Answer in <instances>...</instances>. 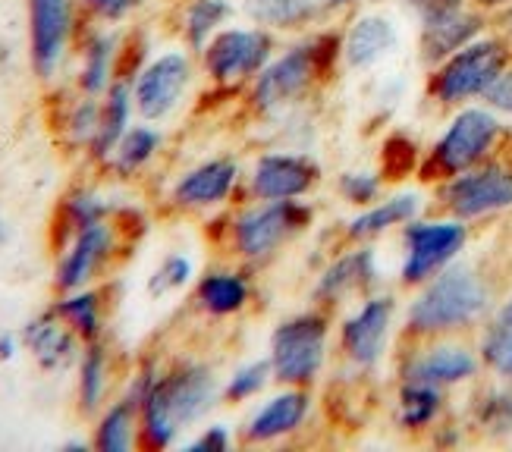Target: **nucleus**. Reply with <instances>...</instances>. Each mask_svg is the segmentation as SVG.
<instances>
[{
    "instance_id": "1",
    "label": "nucleus",
    "mask_w": 512,
    "mask_h": 452,
    "mask_svg": "<svg viewBox=\"0 0 512 452\" xmlns=\"http://www.w3.org/2000/svg\"><path fill=\"white\" fill-rule=\"evenodd\" d=\"M343 70L340 29L318 26L296 35L271 57V63L249 82L246 101L258 120H280L308 104Z\"/></svg>"
},
{
    "instance_id": "2",
    "label": "nucleus",
    "mask_w": 512,
    "mask_h": 452,
    "mask_svg": "<svg viewBox=\"0 0 512 452\" xmlns=\"http://www.w3.org/2000/svg\"><path fill=\"white\" fill-rule=\"evenodd\" d=\"M220 383L205 361H180L158 374L139 409V443L145 449H167L180 431L202 421L220 402Z\"/></svg>"
},
{
    "instance_id": "3",
    "label": "nucleus",
    "mask_w": 512,
    "mask_h": 452,
    "mask_svg": "<svg viewBox=\"0 0 512 452\" xmlns=\"http://www.w3.org/2000/svg\"><path fill=\"white\" fill-rule=\"evenodd\" d=\"M491 286L469 264H450L428 283H421L418 296L406 308L409 336H443L465 330L491 311Z\"/></svg>"
},
{
    "instance_id": "4",
    "label": "nucleus",
    "mask_w": 512,
    "mask_h": 452,
    "mask_svg": "<svg viewBox=\"0 0 512 452\" xmlns=\"http://www.w3.org/2000/svg\"><path fill=\"white\" fill-rule=\"evenodd\" d=\"M315 205L308 198L293 201H249L230 217L227 239L239 261L264 264L277 258L283 248L311 230Z\"/></svg>"
},
{
    "instance_id": "5",
    "label": "nucleus",
    "mask_w": 512,
    "mask_h": 452,
    "mask_svg": "<svg viewBox=\"0 0 512 452\" xmlns=\"http://www.w3.org/2000/svg\"><path fill=\"white\" fill-rule=\"evenodd\" d=\"M330 311L311 305L289 314L267 339V361L280 387H315L330 358Z\"/></svg>"
},
{
    "instance_id": "6",
    "label": "nucleus",
    "mask_w": 512,
    "mask_h": 452,
    "mask_svg": "<svg viewBox=\"0 0 512 452\" xmlns=\"http://www.w3.org/2000/svg\"><path fill=\"white\" fill-rule=\"evenodd\" d=\"M509 63H512V44L500 32L494 35L484 32L481 38L469 41L447 60L431 66L428 95L443 107H462L469 101H478L487 95V88L500 79V73Z\"/></svg>"
},
{
    "instance_id": "7",
    "label": "nucleus",
    "mask_w": 512,
    "mask_h": 452,
    "mask_svg": "<svg viewBox=\"0 0 512 452\" xmlns=\"http://www.w3.org/2000/svg\"><path fill=\"white\" fill-rule=\"evenodd\" d=\"M277 51L280 35L246 22V26L220 29L202 48L198 60H202V73L211 79V85L224 88V92H239V88H249V82L271 63Z\"/></svg>"
},
{
    "instance_id": "8",
    "label": "nucleus",
    "mask_w": 512,
    "mask_h": 452,
    "mask_svg": "<svg viewBox=\"0 0 512 452\" xmlns=\"http://www.w3.org/2000/svg\"><path fill=\"white\" fill-rule=\"evenodd\" d=\"M500 135H503V123L497 110H491L487 104L484 107L462 104L428 154L425 179H450L484 164L497 148Z\"/></svg>"
},
{
    "instance_id": "9",
    "label": "nucleus",
    "mask_w": 512,
    "mask_h": 452,
    "mask_svg": "<svg viewBox=\"0 0 512 452\" xmlns=\"http://www.w3.org/2000/svg\"><path fill=\"white\" fill-rule=\"evenodd\" d=\"M396 324V299L387 292H368L337 327V346L346 365L355 371H374L390 349Z\"/></svg>"
},
{
    "instance_id": "10",
    "label": "nucleus",
    "mask_w": 512,
    "mask_h": 452,
    "mask_svg": "<svg viewBox=\"0 0 512 452\" xmlns=\"http://www.w3.org/2000/svg\"><path fill=\"white\" fill-rule=\"evenodd\" d=\"M469 242V226L465 220L447 217V220H409L403 226V267L399 280L403 286H421L428 283L443 267H450L459 252Z\"/></svg>"
},
{
    "instance_id": "11",
    "label": "nucleus",
    "mask_w": 512,
    "mask_h": 452,
    "mask_svg": "<svg viewBox=\"0 0 512 452\" xmlns=\"http://www.w3.org/2000/svg\"><path fill=\"white\" fill-rule=\"evenodd\" d=\"M324 167L302 148L261 151L246 173L249 201H293L308 198L321 186Z\"/></svg>"
},
{
    "instance_id": "12",
    "label": "nucleus",
    "mask_w": 512,
    "mask_h": 452,
    "mask_svg": "<svg viewBox=\"0 0 512 452\" xmlns=\"http://www.w3.org/2000/svg\"><path fill=\"white\" fill-rule=\"evenodd\" d=\"M195 82V60L189 51H164L151 57L132 76V104L145 123H161L180 107Z\"/></svg>"
},
{
    "instance_id": "13",
    "label": "nucleus",
    "mask_w": 512,
    "mask_h": 452,
    "mask_svg": "<svg viewBox=\"0 0 512 452\" xmlns=\"http://www.w3.org/2000/svg\"><path fill=\"white\" fill-rule=\"evenodd\" d=\"M440 205L456 220H478L512 208V167L484 161L459 176L443 179Z\"/></svg>"
},
{
    "instance_id": "14",
    "label": "nucleus",
    "mask_w": 512,
    "mask_h": 452,
    "mask_svg": "<svg viewBox=\"0 0 512 452\" xmlns=\"http://www.w3.org/2000/svg\"><path fill=\"white\" fill-rule=\"evenodd\" d=\"M315 415V393L311 387H280L255 405V412L239 427V443L274 446L305 431Z\"/></svg>"
},
{
    "instance_id": "15",
    "label": "nucleus",
    "mask_w": 512,
    "mask_h": 452,
    "mask_svg": "<svg viewBox=\"0 0 512 452\" xmlns=\"http://www.w3.org/2000/svg\"><path fill=\"white\" fill-rule=\"evenodd\" d=\"M377 277H381V267H377L371 242H355L318 270L315 286H311V305L330 311L355 296H368L377 286Z\"/></svg>"
},
{
    "instance_id": "16",
    "label": "nucleus",
    "mask_w": 512,
    "mask_h": 452,
    "mask_svg": "<svg viewBox=\"0 0 512 452\" xmlns=\"http://www.w3.org/2000/svg\"><path fill=\"white\" fill-rule=\"evenodd\" d=\"M76 32V0H29V60L38 79H54Z\"/></svg>"
},
{
    "instance_id": "17",
    "label": "nucleus",
    "mask_w": 512,
    "mask_h": 452,
    "mask_svg": "<svg viewBox=\"0 0 512 452\" xmlns=\"http://www.w3.org/2000/svg\"><path fill=\"white\" fill-rule=\"evenodd\" d=\"M242 164L230 154L211 157L189 167L170 189V201L183 211H211L224 208L242 186Z\"/></svg>"
},
{
    "instance_id": "18",
    "label": "nucleus",
    "mask_w": 512,
    "mask_h": 452,
    "mask_svg": "<svg viewBox=\"0 0 512 452\" xmlns=\"http://www.w3.org/2000/svg\"><path fill=\"white\" fill-rule=\"evenodd\" d=\"M399 48V29L387 13L359 10L340 29V60L346 73H371Z\"/></svg>"
},
{
    "instance_id": "19",
    "label": "nucleus",
    "mask_w": 512,
    "mask_h": 452,
    "mask_svg": "<svg viewBox=\"0 0 512 452\" xmlns=\"http://www.w3.org/2000/svg\"><path fill=\"white\" fill-rule=\"evenodd\" d=\"M114 245H117V230L107 220L73 233L70 245L63 248V255L57 261V277H54L57 289L73 292L92 283L98 270L107 264V258L114 255Z\"/></svg>"
},
{
    "instance_id": "20",
    "label": "nucleus",
    "mask_w": 512,
    "mask_h": 452,
    "mask_svg": "<svg viewBox=\"0 0 512 452\" xmlns=\"http://www.w3.org/2000/svg\"><path fill=\"white\" fill-rule=\"evenodd\" d=\"M481 368V358L465 349L459 343H437L431 349L412 352L403 368H399V377L403 380H418V383H431V387H456V383L472 380Z\"/></svg>"
},
{
    "instance_id": "21",
    "label": "nucleus",
    "mask_w": 512,
    "mask_h": 452,
    "mask_svg": "<svg viewBox=\"0 0 512 452\" xmlns=\"http://www.w3.org/2000/svg\"><path fill=\"white\" fill-rule=\"evenodd\" d=\"M421 208H425V201H421L418 192H396L387 198H377L374 205L359 208V214L343 223V239L352 245L355 242H374L384 233L399 230V226L415 220L421 214Z\"/></svg>"
},
{
    "instance_id": "22",
    "label": "nucleus",
    "mask_w": 512,
    "mask_h": 452,
    "mask_svg": "<svg viewBox=\"0 0 512 452\" xmlns=\"http://www.w3.org/2000/svg\"><path fill=\"white\" fill-rule=\"evenodd\" d=\"M255 296L252 274L246 267H214L195 283V305L208 318H236Z\"/></svg>"
},
{
    "instance_id": "23",
    "label": "nucleus",
    "mask_w": 512,
    "mask_h": 452,
    "mask_svg": "<svg viewBox=\"0 0 512 452\" xmlns=\"http://www.w3.org/2000/svg\"><path fill=\"white\" fill-rule=\"evenodd\" d=\"M242 13L274 35H302L318 29L330 10L324 0H242Z\"/></svg>"
},
{
    "instance_id": "24",
    "label": "nucleus",
    "mask_w": 512,
    "mask_h": 452,
    "mask_svg": "<svg viewBox=\"0 0 512 452\" xmlns=\"http://www.w3.org/2000/svg\"><path fill=\"white\" fill-rule=\"evenodd\" d=\"M22 343H26V349L35 355L44 371H63L82 355V339L57 318L54 308L22 327Z\"/></svg>"
},
{
    "instance_id": "25",
    "label": "nucleus",
    "mask_w": 512,
    "mask_h": 452,
    "mask_svg": "<svg viewBox=\"0 0 512 452\" xmlns=\"http://www.w3.org/2000/svg\"><path fill=\"white\" fill-rule=\"evenodd\" d=\"M487 32V13L478 7H469L465 13L437 22L431 29H418V57L425 66H437L440 60H447L459 48H465L469 41L481 38Z\"/></svg>"
},
{
    "instance_id": "26",
    "label": "nucleus",
    "mask_w": 512,
    "mask_h": 452,
    "mask_svg": "<svg viewBox=\"0 0 512 452\" xmlns=\"http://www.w3.org/2000/svg\"><path fill=\"white\" fill-rule=\"evenodd\" d=\"M120 38L114 32H92L82 48V66H79V92L104 98V92L117 82L120 66Z\"/></svg>"
},
{
    "instance_id": "27",
    "label": "nucleus",
    "mask_w": 512,
    "mask_h": 452,
    "mask_svg": "<svg viewBox=\"0 0 512 452\" xmlns=\"http://www.w3.org/2000/svg\"><path fill=\"white\" fill-rule=\"evenodd\" d=\"M132 110H136V104H132V85L126 79H117L104 92V101H101L98 135H95V142L88 145L92 161H98V164L110 161V154H114L117 142L123 139V132L132 126Z\"/></svg>"
},
{
    "instance_id": "28",
    "label": "nucleus",
    "mask_w": 512,
    "mask_h": 452,
    "mask_svg": "<svg viewBox=\"0 0 512 452\" xmlns=\"http://www.w3.org/2000/svg\"><path fill=\"white\" fill-rule=\"evenodd\" d=\"M236 16L233 0H189L183 7V41L192 54H202L205 44L230 26V19Z\"/></svg>"
},
{
    "instance_id": "29",
    "label": "nucleus",
    "mask_w": 512,
    "mask_h": 452,
    "mask_svg": "<svg viewBox=\"0 0 512 452\" xmlns=\"http://www.w3.org/2000/svg\"><path fill=\"white\" fill-rule=\"evenodd\" d=\"M164 145V135L161 129H154L151 123H139V126H129L123 132V139L117 142L114 154H110V170H114L117 176H136L139 170H145L154 154L161 151Z\"/></svg>"
},
{
    "instance_id": "30",
    "label": "nucleus",
    "mask_w": 512,
    "mask_h": 452,
    "mask_svg": "<svg viewBox=\"0 0 512 452\" xmlns=\"http://www.w3.org/2000/svg\"><path fill=\"white\" fill-rule=\"evenodd\" d=\"M443 409V393L440 387L418 380H403L399 383V399H396V421L406 431H425L437 421Z\"/></svg>"
},
{
    "instance_id": "31",
    "label": "nucleus",
    "mask_w": 512,
    "mask_h": 452,
    "mask_svg": "<svg viewBox=\"0 0 512 452\" xmlns=\"http://www.w3.org/2000/svg\"><path fill=\"white\" fill-rule=\"evenodd\" d=\"M57 318L70 327L82 343H92V339L101 336V324H104V311H101V292L98 289H73L63 292L60 302L54 305Z\"/></svg>"
},
{
    "instance_id": "32",
    "label": "nucleus",
    "mask_w": 512,
    "mask_h": 452,
    "mask_svg": "<svg viewBox=\"0 0 512 452\" xmlns=\"http://www.w3.org/2000/svg\"><path fill=\"white\" fill-rule=\"evenodd\" d=\"M139 443V409L126 396L101 415L92 446L98 452H129Z\"/></svg>"
},
{
    "instance_id": "33",
    "label": "nucleus",
    "mask_w": 512,
    "mask_h": 452,
    "mask_svg": "<svg viewBox=\"0 0 512 452\" xmlns=\"http://www.w3.org/2000/svg\"><path fill=\"white\" fill-rule=\"evenodd\" d=\"M107 393V349L92 339L79 355V409L82 415H95Z\"/></svg>"
},
{
    "instance_id": "34",
    "label": "nucleus",
    "mask_w": 512,
    "mask_h": 452,
    "mask_svg": "<svg viewBox=\"0 0 512 452\" xmlns=\"http://www.w3.org/2000/svg\"><path fill=\"white\" fill-rule=\"evenodd\" d=\"M481 361L497 377L512 380V296L481 336Z\"/></svg>"
},
{
    "instance_id": "35",
    "label": "nucleus",
    "mask_w": 512,
    "mask_h": 452,
    "mask_svg": "<svg viewBox=\"0 0 512 452\" xmlns=\"http://www.w3.org/2000/svg\"><path fill=\"white\" fill-rule=\"evenodd\" d=\"M274 383V368L271 361L264 358H252V361H242L239 368H233V374L227 377L224 390H220V399L227 405H242L249 399L264 396V390Z\"/></svg>"
},
{
    "instance_id": "36",
    "label": "nucleus",
    "mask_w": 512,
    "mask_h": 452,
    "mask_svg": "<svg viewBox=\"0 0 512 452\" xmlns=\"http://www.w3.org/2000/svg\"><path fill=\"white\" fill-rule=\"evenodd\" d=\"M110 214V205L95 195V192H88V189H76L63 198V205H60V226H63V233L66 236H73L79 230H85V226H92V223H101L107 220Z\"/></svg>"
},
{
    "instance_id": "37",
    "label": "nucleus",
    "mask_w": 512,
    "mask_h": 452,
    "mask_svg": "<svg viewBox=\"0 0 512 452\" xmlns=\"http://www.w3.org/2000/svg\"><path fill=\"white\" fill-rule=\"evenodd\" d=\"M337 192H340V198L346 201V205L368 208L384 195V173L381 170H368V167L343 170L337 176Z\"/></svg>"
},
{
    "instance_id": "38",
    "label": "nucleus",
    "mask_w": 512,
    "mask_h": 452,
    "mask_svg": "<svg viewBox=\"0 0 512 452\" xmlns=\"http://www.w3.org/2000/svg\"><path fill=\"white\" fill-rule=\"evenodd\" d=\"M98 123H101V101L92 98V95H82L70 113H66V139H70L73 145L79 148H88L95 142V135H98Z\"/></svg>"
},
{
    "instance_id": "39",
    "label": "nucleus",
    "mask_w": 512,
    "mask_h": 452,
    "mask_svg": "<svg viewBox=\"0 0 512 452\" xmlns=\"http://www.w3.org/2000/svg\"><path fill=\"white\" fill-rule=\"evenodd\" d=\"M192 277H195V267H192V261L186 255H167L161 261V267L151 274L148 292H151V296H167V292L189 286Z\"/></svg>"
},
{
    "instance_id": "40",
    "label": "nucleus",
    "mask_w": 512,
    "mask_h": 452,
    "mask_svg": "<svg viewBox=\"0 0 512 452\" xmlns=\"http://www.w3.org/2000/svg\"><path fill=\"white\" fill-rule=\"evenodd\" d=\"M403 4L415 16L418 29H431L437 22H447L459 13H465L469 7H475L472 0H403Z\"/></svg>"
},
{
    "instance_id": "41",
    "label": "nucleus",
    "mask_w": 512,
    "mask_h": 452,
    "mask_svg": "<svg viewBox=\"0 0 512 452\" xmlns=\"http://www.w3.org/2000/svg\"><path fill=\"white\" fill-rule=\"evenodd\" d=\"M478 421L484 427H491L494 434H506L512 431V396L509 393H491L478 409Z\"/></svg>"
},
{
    "instance_id": "42",
    "label": "nucleus",
    "mask_w": 512,
    "mask_h": 452,
    "mask_svg": "<svg viewBox=\"0 0 512 452\" xmlns=\"http://www.w3.org/2000/svg\"><path fill=\"white\" fill-rule=\"evenodd\" d=\"M79 4L85 10H92L95 16L107 19V22H120L129 13H136L145 4V0H79Z\"/></svg>"
},
{
    "instance_id": "43",
    "label": "nucleus",
    "mask_w": 512,
    "mask_h": 452,
    "mask_svg": "<svg viewBox=\"0 0 512 452\" xmlns=\"http://www.w3.org/2000/svg\"><path fill=\"white\" fill-rule=\"evenodd\" d=\"M491 110L503 113V117H512V63L500 73V79L487 88V95L481 98Z\"/></svg>"
},
{
    "instance_id": "44",
    "label": "nucleus",
    "mask_w": 512,
    "mask_h": 452,
    "mask_svg": "<svg viewBox=\"0 0 512 452\" xmlns=\"http://www.w3.org/2000/svg\"><path fill=\"white\" fill-rule=\"evenodd\" d=\"M236 440H233V431L227 424H211L202 431V437H195L192 443H186V449H195V452H224L230 449Z\"/></svg>"
},
{
    "instance_id": "45",
    "label": "nucleus",
    "mask_w": 512,
    "mask_h": 452,
    "mask_svg": "<svg viewBox=\"0 0 512 452\" xmlns=\"http://www.w3.org/2000/svg\"><path fill=\"white\" fill-rule=\"evenodd\" d=\"M330 13H340V10H359L365 4H381V0H324Z\"/></svg>"
},
{
    "instance_id": "46",
    "label": "nucleus",
    "mask_w": 512,
    "mask_h": 452,
    "mask_svg": "<svg viewBox=\"0 0 512 452\" xmlns=\"http://www.w3.org/2000/svg\"><path fill=\"white\" fill-rule=\"evenodd\" d=\"M497 32L512 44V4L503 7V10H497Z\"/></svg>"
},
{
    "instance_id": "47",
    "label": "nucleus",
    "mask_w": 512,
    "mask_h": 452,
    "mask_svg": "<svg viewBox=\"0 0 512 452\" xmlns=\"http://www.w3.org/2000/svg\"><path fill=\"white\" fill-rule=\"evenodd\" d=\"M19 349V339L13 333H0V361H10Z\"/></svg>"
},
{
    "instance_id": "48",
    "label": "nucleus",
    "mask_w": 512,
    "mask_h": 452,
    "mask_svg": "<svg viewBox=\"0 0 512 452\" xmlns=\"http://www.w3.org/2000/svg\"><path fill=\"white\" fill-rule=\"evenodd\" d=\"M472 4H475L478 10H484V13H497V10L509 7L512 0H472Z\"/></svg>"
},
{
    "instance_id": "49",
    "label": "nucleus",
    "mask_w": 512,
    "mask_h": 452,
    "mask_svg": "<svg viewBox=\"0 0 512 452\" xmlns=\"http://www.w3.org/2000/svg\"><path fill=\"white\" fill-rule=\"evenodd\" d=\"M7 239V230H4V223H0V242H4Z\"/></svg>"
}]
</instances>
